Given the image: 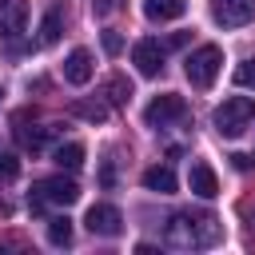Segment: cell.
Returning a JSON list of instances; mask_svg holds the SVG:
<instances>
[{"instance_id":"obj_16","label":"cell","mask_w":255,"mask_h":255,"mask_svg":"<svg viewBox=\"0 0 255 255\" xmlns=\"http://www.w3.org/2000/svg\"><path fill=\"white\" fill-rule=\"evenodd\" d=\"M48 243H52V247H68V243H72V219H68V215L48 219Z\"/></svg>"},{"instance_id":"obj_26","label":"cell","mask_w":255,"mask_h":255,"mask_svg":"<svg viewBox=\"0 0 255 255\" xmlns=\"http://www.w3.org/2000/svg\"><path fill=\"white\" fill-rule=\"evenodd\" d=\"M231 163H235L239 171H251V155H243V151H235V155H231Z\"/></svg>"},{"instance_id":"obj_27","label":"cell","mask_w":255,"mask_h":255,"mask_svg":"<svg viewBox=\"0 0 255 255\" xmlns=\"http://www.w3.org/2000/svg\"><path fill=\"white\" fill-rule=\"evenodd\" d=\"M0 100H4V88H0Z\"/></svg>"},{"instance_id":"obj_23","label":"cell","mask_w":255,"mask_h":255,"mask_svg":"<svg viewBox=\"0 0 255 255\" xmlns=\"http://www.w3.org/2000/svg\"><path fill=\"white\" fill-rule=\"evenodd\" d=\"M120 4L124 0H92V12L96 16H112V12H120Z\"/></svg>"},{"instance_id":"obj_3","label":"cell","mask_w":255,"mask_h":255,"mask_svg":"<svg viewBox=\"0 0 255 255\" xmlns=\"http://www.w3.org/2000/svg\"><path fill=\"white\" fill-rule=\"evenodd\" d=\"M219 68H223V48L219 44H199L183 60V76H187L191 88H211L215 76H219Z\"/></svg>"},{"instance_id":"obj_10","label":"cell","mask_w":255,"mask_h":255,"mask_svg":"<svg viewBox=\"0 0 255 255\" xmlns=\"http://www.w3.org/2000/svg\"><path fill=\"white\" fill-rule=\"evenodd\" d=\"M187 183H191V191H195L199 199H215V195H219V179H215L211 163H203V159H195V163H191Z\"/></svg>"},{"instance_id":"obj_7","label":"cell","mask_w":255,"mask_h":255,"mask_svg":"<svg viewBox=\"0 0 255 255\" xmlns=\"http://www.w3.org/2000/svg\"><path fill=\"white\" fill-rule=\"evenodd\" d=\"M84 223H88L92 235H104V239H116V235L124 231V215H120V207H112V203H92L88 215H84Z\"/></svg>"},{"instance_id":"obj_9","label":"cell","mask_w":255,"mask_h":255,"mask_svg":"<svg viewBox=\"0 0 255 255\" xmlns=\"http://www.w3.org/2000/svg\"><path fill=\"white\" fill-rule=\"evenodd\" d=\"M28 24V0H0V36L16 40Z\"/></svg>"},{"instance_id":"obj_13","label":"cell","mask_w":255,"mask_h":255,"mask_svg":"<svg viewBox=\"0 0 255 255\" xmlns=\"http://www.w3.org/2000/svg\"><path fill=\"white\" fill-rule=\"evenodd\" d=\"M143 187H147V191H155V195H171V191H175V171L155 163V167H147V171H143Z\"/></svg>"},{"instance_id":"obj_12","label":"cell","mask_w":255,"mask_h":255,"mask_svg":"<svg viewBox=\"0 0 255 255\" xmlns=\"http://www.w3.org/2000/svg\"><path fill=\"white\" fill-rule=\"evenodd\" d=\"M187 12V0H143V16L151 24H163V20H179Z\"/></svg>"},{"instance_id":"obj_14","label":"cell","mask_w":255,"mask_h":255,"mask_svg":"<svg viewBox=\"0 0 255 255\" xmlns=\"http://www.w3.org/2000/svg\"><path fill=\"white\" fill-rule=\"evenodd\" d=\"M68 112L80 116V120H88V124H104L108 120V104H100V100H72Z\"/></svg>"},{"instance_id":"obj_15","label":"cell","mask_w":255,"mask_h":255,"mask_svg":"<svg viewBox=\"0 0 255 255\" xmlns=\"http://www.w3.org/2000/svg\"><path fill=\"white\" fill-rule=\"evenodd\" d=\"M16 139H20V147L40 151V147H44V139H48V128H28V124H24V116H16Z\"/></svg>"},{"instance_id":"obj_4","label":"cell","mask_w":255,"mask_h":255,"mask_svg":"<svg viewBox=\"0 0 255 255\" xmlns=\"http://www.w3.org/2000/svg\"><path fill=\"white\" fill-rule=\"evenodd\" d=\"M76 199H80V187H76V179H68V175H48V179H40V183L32 187V207H44V203L72 207Z\"/></svg>"},{"instance_id":"obj_21","label":"cell","mask_w":255,"mask_h":255,"mask_svg":"<svg viewBox=\"0 0 255 255\" xmlns=\"http://www.w3.org/2000/svg\"><path fill=\"white\" fill-rule=\"evenodd\" d=\"M235 84H239V88H251V92H255V56H247V60H243V64L235 68Z\"/></svg>"},{"instance_id":"obj_8","label":"cell","mask_w":255,"mask_h":255,"mask_svg":"<svg viewBox=\"0 0 255 255\" xmlns=\"http://www.w3.org/2000/svg\"><path fill=\"white\" fill-rule=\"evenodd\" d=\"M163 44L159 40H135V48H131V64L139 68V76H159L163 72Z\"/></svg>"},{"instance_id":"obj_6","label":"cell","mask_w":255,"mask_h":255,"mask_svg":"<svg viewBox=\"0 0 255 255\" xmlns=\"http://www.w3.org/2000/svg\"><path fill=\"white\" fill-rule=\"evenodd\" d=\"M211 4V20L223 28H243L255 20V0H207Z\"/></svg>"},{"instance_id":"obj_17","label":"cell","mask_w":255,"mask_h":255,"mask_svg":"<svg viewBox=\"0 0 255 255\" xmlns=\"http://www.w3.org/2000/svg\"><path fill=\"white\" fill-rule=\"evenodd\" d=\"M56 163L68 167V171H76V167L84 163V143H60V147H56Z\"/></svg>"},{"instance_id":"obj_5","label":"cell","mask_w":255,"mask_h":255,"mask_svg":"<svg viewBox=\"0 0 255 255\" xmlns=\"http://www.w3.org/2000/svg\"><path fill=\"white\" fill-rule=\"evenodd\" d=\"M183 116H187V104H183V96H175V92H163V96H155V100L143 108L147 128H167V124H175V120H183Z\"/></svg>"},{"instance_id":"obj_20","label":"cell","mask_w":255,"mask_h":255,"mask_svg":"<svg viewBox=\"0 0 255 255\" xmlns=\"http://www.w3.org/2000/svg\"><path fill=\"white\" fill-rule=\"evenodd\" d=\"M20 175V159L12 151H0V183H12Z\"/></svg>"},{"instance_id":"obj_25","label":"cell","mask_w":255,"mask_h":255,"mask_svg":"<svg viewBox=\"0 0 255 255\" xmlns=\"http://www.w3.org/2000/svg\"><path fill=\"white\" fill-rule=\"evenodd\" d=\"M183 44H187V32H171V36H167V44H163V48H183Z\"/></svg>"},{"instance_id":"obj_2","label":"cell","mask_w":255,"mask_h":255,"mask_svg":"<svg viewBox=\"0 0 255 255\" xmlns=\"http://www.w3.org/2000/svg\"><path fill=\"white\" fill-rule=\"evenodd\" d=\"M251 120H255V100H251V96H231V100H223V104L215 108V116H211V124H215V131H219L223 139L243 135Z\"/></svg>"},{"instance_id":"obj_11","label":"cell","mask_w":255,"mask_h":255,"mask_svg":"<svg viewBox=\"0 0 255 255\" xmlns=\"http://www.w3.org/2000/svg\"><path fill=\"white\" fill-rule=\"evenodd\" d=\"M64 80L68 84H88L92 80V52L88 48H72L64 60Z\"/></svg>"},{"instance_id":"obj_22","label":"cell","mask_w":255,"mask_h":255,"mask_svg":"<svg viewBox=\"0 0 255 255\" xmlns=\"http://www.w3.org/2000/svg\"><path fill=\"white\" fill-rule=\"evenodd\" d=\"M100 40H104V52H108V56H120V52H124V36H120V32H104Z\"/></svg>"},{"instance_id":"obj_24","label":"cell","mask_w":255,"mask_h":255,"mask_svg":"<svg viewBox=\"0 0 255 255\" xmlns=\"http://www.w3.org/2000/svg\"><path fill=\"white\" fill-rule=\"evenodd\" d=\"M100 183H104V187H112V183H116V167H112V159L104 163V171H100Z\"/></svg>"},{"instance_id":"obj_19","label":"cell","mask_w":255,"mask_h":255,"mask_svg":"<svg viewBox=\"0 0 255 255\" xmlns=\"http://www.w3.org/2000/svg\"><path fill=\"white\" fill-rule=\"evenodd\" d=\"M60 40V12H48L40 24V44H56Z\"/></svg>"},{"instance_id":"obj_1","label":"cell","mask_w":255,"mask_h":255,"mask_svg":"<svg viewBox=\"0 0 255 255\" xmlns=\"http://www.w3.org/2000/svg\"><path fill=\"white\" fill-rule=\"evenodd\" d=\"M219 235H223V227H219V219L207 215V211H199V215L179 211V215H171L167 227H163V239H167L171 247H211V243H219Z\"/></svg>"},{"instance_id":"obj_18","label":"cell","mask_w":255,"mask_h":255,"mask_svg":"<svg viewBox=\"0 0 255 255\" xmlns=\"http://www.w3.org/2000/svg\"><path fill=\"white\" fill-rule=\"evenodd\" d=\"M108 104H128V96H131V84L124 80V76H116V80H108Z\"/></svg>"}]
</instances>
